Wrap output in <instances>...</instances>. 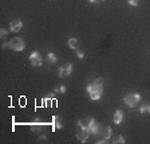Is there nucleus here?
Listing matches in <instances>:
<instances>
[{
	"mask_svg": "<svg viewBox=\"0 0 150 144\" xmlns=\"http://www.w3.org/2000/svg\"><path fill=\"white\" fill-rule=\"evenodd\" d=\"M103 84H105L103 78H95L93 82H90L86 86V90H87L88 96H90V98L93 101L100 100L102 93H103Z\"/></svg>",
	"mask_w": 150,
	"mask_h": 144,
	"instance_id": "f257e3e1",
	"label": "nucleus"
},
{
	"mask_svg": "<svg viewBox=\"0 0 150 144\" xmlns=\"http://www.w3.org/2000/svg\"><path fill=\"white\" fill-rule=\"evenodd\" d=\"M141 98L142 97H141L139 93H130V94H126L123 97V102L129 108H137L138 104L141 102Z\"/></svg>",
	"mask_w": 150,
	"mask_h": 144,
	"instance_id": "f03ea898",
	"label": "nucleus"
},
{
	"mask_svg": "<svg viewBox=\"0 0 150 144\" xmlns=\"http://www.w3.org/2000/svg\"><path fill=\"white\" fill-rule=\"evenodd\" d=\"M8 43H9V49H11V50H13V51H18V53L24 51V49H25V42L23 41L22 38H19V37L12 38Z\"/></svg>",
	"mask_w": 150,
	"mask_h": 144,
	"instance_id": "7ed1b4c3",
	"label": "nucleus"
},
{
	"mask_svg": "<svg viewBox=\"0 0 150 144\" xmlns=\"http://www.w3.org/2000/svg\"><path fill=\"white\" fill-rule=\"evenodd\" d=\"M28 59H30V62H31V65L34 67H39V66L43 65V58H42L39 51H32L30 54V57H28Z\"/></svg>",
	"mask_w": 150,
	"mask_h": 144,
	"instance_id": "20e7f679",
	"label": "nucleus"
},
{
	"mask_svg": "<svg viewBox=\"0 0 150 144\" xmlns=\"http://www.w3.org/2000/svg\"><path fill=\"white\" fill-rule=\"evenodd\" d=\"M72 73V65L71 63H66V65L60 66L58 69V75L59 78H66V77H70Z\"/></svg>",
	"mask_w": 150,
	"mask_h": 144,
	"instance_id": "39448f33",
	"label": "nucleus"
},
{
	"mask_svg": "<svg viewBox=\"0 0 150 144\" xmlns=\"http://www.w3.org/2000/svg\"><path fill=\"white\" fill-rule=\"evenodd\" d=\"M99 135H102V140H98L97 143L98 144H103V143H107V140H110V138H111L112 135V129L111 127H105V128L100 131Z\"/></svg>",
	"mask_w": 150,
	"mask_h": 144,
	"instance_id": "423d86ee",
	"label": "nucleus"
},
{
	"mask_svg": "<svg viewBox=\"0 0 150 144\" xmlns=\"http://www.w3.org/2000/svg\"><path fill=\"white\" fill-rule=\"evenodd\" d=\"M88 128H90V131H91V135H94V136H98L100 133V131H102L100 124H98V123L95 121L93 117H90V124H88Z\"/></svg>",
	"mask_w": 150,
	"mask_h": 144,
	"instance_id": "0eeeda50",
	"label": "nucleus"
},
{
	"mask_svg": "<svg viewBox=\"0 0 150 144\" xmlns=\"http://www.w3.org/2000/svg\"><path fill=\"white\" fill-rule=\"evenodd\" d=\"M90 135H91L90 128H82L81 132H79V133H76V138L81 140V143H86V141H87V139L90 138Z\"/></svg>",
	"mask_w": 150,
	"mask_h": 144,
	"instance_id": "6e6552de",
	"label": "nucleus"
},
{
	"mask_svg": "<svg viewBox=\"0 0 150 144\" xmlns=\"http://www.w3.org/2000/svg\"><path fill=\"white\" fill-rule=\"evenodd\" d=\"M123 119H125V113H123L122 109H117L115 112H114V115H112V123L117 124V125H119V124L123 121Z\"/></svg>",
	"mask_w": 150,
	"mask_h": 144,
	"instance_id": "1a4fd4ad",
	"label": "nucleus"
},
{
	"mask_svg": "<svg viewBox=\"0 0 150 144\" xmlns=\"http://www.w3.org/2000/svg\"><path fill=\"white\" fill-rule=\"evenodd\" d=\"M22 27H23V22L19 20V19L12 20V22L9 23V31H12V32H19L22 30Z\"/></svg>",
	"mask_w": 150,
	"mask_h": 144,
	"instance_id": "9d476101",
	"label": "nucleus"
},
{
	"mask_svg": "<svg viewBox=\"0 0 150 144\" xmlns=\"http://www.w3.org/2000/svg\"><path fill=\"white\" fill-rule=\"evenodd\" d=\"M63 128V124L60 121V117L59 116H52V129L56 131V129H62Z\"/></svg>",
	"mask_w": 150,
	"mask_h": 144,
	"instance_id": "9b49d317",
	"label": "nucleus"
},
{
	"mask_svg": "<svg viewBox=\"0 0 150 144\" xmlns=\"http://www.w3.org/2000/svg\"><path fill=\"white\" fill-rule=\"evenodd\" d=\"M67 44H69L70 49H72V50H76L78 49V39L76 38H70L69 41H67Z\"/></svg>",
	"mask_w": 150,
	"mask_h": 144,
	"instance_id": "f8f14e48",
	"label": "nucleus"
},
{
	"mask_svg": "<svg viewBox=\"0 0 150 144\" xmlns=\"http://www.w3.org/2000/svg\"><path fill=\"white\" fill-rule=\"evenodd\" d=\"M47 62H48V63H51V65H55V63L58 62V58H56V55H55V54H54V53H51V51H50V53H48V54H47Z\"/></svg>",
	"mask_w": 150,
	"mask_h": 144,
	"instance_id": "ddd939ff",
	"label": "nucleus"
},
{
	"mask_svg": "<svg viewBox=\"0 0 150 144\" xmlns=\"http://www.w3.org/2000/svg\"><path fill=\"white\" fill-rule=\"evenodd\" d=\"M139 112L142 113V115H149L150 113V104H144V105H141Z\"/></svg>",
	"mask_w": 150,
	"mask_h": 144,
	"instance_id": "4468645a",
	"label": "nucleus"
},
{
	"mask_svg": "<svg viewBox=\"0 0 150 144\" xmlns=\"http://www.w3.org/2000/svg\"><path fill=\"white\" fill-rule=\"evenodd\" d=\"M66 92H67V88H66V86H64V85H60V86H59V88H56L55 89V90H54V93H60V94H64L66 93Z\"/></svg>",
	"mask_w": 150,
	"mask_h": 144,
	"instance_id": "2eb2a0df",
	"label": "nucleus"
},
{
	"mask_svg": "<svg viewBox=\"0 0 150 144\" xmlns=\"http://www.w3.org/2000/svg\"><path fill=\"white\" fill-rule=\"evenodd\" d=\"M125 141H126V140H125V138H123L122 135H119V136H117V138H115V140H112V143H114V144H118V143L123 144Z\"/></svg>",
	"mask_w": 150,
	"mask_h": 144,
	"instance_id": "dca6fc26",
	"label": "nucleus"
},
{
	"mask_svg": "<svg viewBox=\"0 0 150 144\" xmlns=\"http://www.w3.org/2000/svg\"><path fill=\"white\" fill-rule=\"evenodd\" d=\"M127 4L131 7H138L139 4V0H127Z\"/></svg>",
	"mask_w": 150,
	"mask_h": 144,
	"instance_id": "f3484780",
	"label": "nucleus"
},
{
	"mask_svg": "<svg viewBox=\"0 0 150 144\" xmlns=\"http://www.w3.org/2000/svg\"><path fill=\"white\" fill-rule=\"evenodd\" d=\"M76 57H78L79 59H83V58H84V53H83V51H81V50H76Z\"/></svg>",
	"mask_w": 150,
	"mask_h": 144,
	"instance_id": "a211bd4d",
	"label": "nucleus"
},
{
	"mask_svg": "<svg viewBox=\"0 0 150 144\" xmlns=\"http://www.w3.org/2000/svg\"><path fill=\"white\" fill-rule=\"evenodd\" d=\"M7 34H8V31H7L6 28H1V30H0V37H7Z\"/></svg>",
	"mask_w": 150,
	"mask_h": 144,
	"instance_id": "6ab92c4d",
	"label": "nucleus"
},
{
	"mask_svg": "<svg viewBox=\"0 0 150 144\" xmlns=\"http://www.w3.org/2000/svg\"><path fill=\"white\" fill-rule=\"evenodd\" d=\"M7 47H9V43L8 42H4V43L1 44V49H7Z\"/></svg>",
	"mask_w": 150,
	"mask_h": 144,
	"instance_id": "aec40b11",
	"label": "nucleus"
},
{
	"mask_svg": "<svg viewBox=\"0 0 150 144\" xmlns=\"http://www.w3.org/2000/svg\"><path fill=\"white\" fill-rule=\"evenodd\" d=\"M97 1H103V0H88V3H97Z\"/></svg>",
	"mask_w": 150,
	"mask_h": 144,
	"instance_id": "412c9836",
	"label": "nucleus"
}]
</instances>
